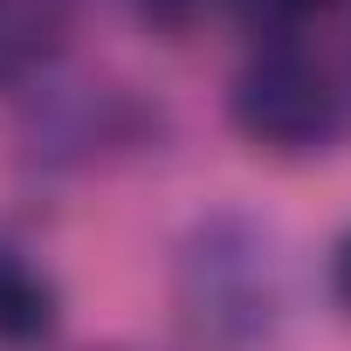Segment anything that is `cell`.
Returning <instances> with one entry per match:
<instances>
[{
  "label": "cell",
  "mask_w": 351,
  "mask_h": 351,
  "mask_svg": "<svg viewBox=\"0 0 351 351\" xmlns=\"http://www.w3.org/2000/svg\"><path fill=\"white\" fill-rule=\"evenodd\" d=\"M234 117H241L248 138L296 152V145H310V138L330 124V90H324V76H317L296 49H269V56H255V62L241 69V83H234Z\"/></svg>",
  "instance_id": "obj_1"
},
{
  "label": "cell",
  "mask_w": 351,
  "mask_h": 351,
  "mask_svg": "<svg viewBox=\"0 0 351 351\" xmlns=\"http://www.w3.org/2000/svg\"><path fill=\"white\" fill-rule=\"evenodd\" d=\"M42 324H49V289L14 255H0V337H35Z\"/></svg>",
  "instance_id": "obj_2"
},
{
  "label": "cell",
  "mask_w": 351,
  "mask_h": 351,
  "mask_svg": "<svg viewBox=\"0 0 351 351\" xmlns=\"http://www.w3.org/2000/svg\"><path fill=\"white\" fill-rule=\"evenodd\" d=\"M255 14H269V21H296V14H310L317 0H248Z\"/></svg>",
  "instance_id": "obj_3"
},
{
  "label": "cell",
  "mask_w": 351,
  "mask_h": 351,
  "mask_svg": "<svg viewBox=\"0 0 351 351\" xmlns=\"http://www.w3.org/2000/svg\"><path fill=\"white\" fill-rule=\"evenodd\" d=\"M330 276H337V296H344V303H351V241H344V248H337V269H330Z\"/></svg>",
  "instance_id": "obj_4"
}]
</instances>
